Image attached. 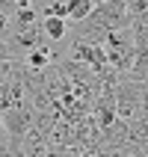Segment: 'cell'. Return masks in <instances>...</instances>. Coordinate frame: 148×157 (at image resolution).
<instances>
[{"mask_svg": "<svg viewBox=\"0 0 148 157\" xmlns=\"http://www.w3.org/2000/svg\"><path fill=\"white\" fill-rule=\"evenodd\" d=\"M3 131H6V136H12V140H24V133L33 128L36 122V110L30 107V101L27 104H18V107H9V110H3Z\"/></svg>", "mask_w": 148, "mask_h": 157, "instance_id": "1", "label": "cell"}, {"mask_svg": "<svg viewBox=\"0 0 148 157\" xmlns=\"http://www.w3.org/2000/svg\"><path fill=\"white\" fill-rule=\"evenodd\" d=\"M95 18L113 33V30H127L131 27V12H127V3L124 0H104L95 6Z\"/></svg>", "mask_w": 148, "mask_h": 157, "instance_id": "2", "label": "cell"}, {"mask_svg": "<svg viewBox=\"0 0 148 157\" xmlns=\"http://www.w3.org/2000/svg\"><path fill=\"white\" fill-rule=\"evenodd\" d=\"M74 33H77V36H74V42H80V44H104L107 36H110V30H107V27L95 18V12H92L86 21H80V24H77Z\"/></svg>", "mask_w": 148, "mask_h": 157, "instance_id": "3", "label": "cell"}, {"mask_svg": "<svg viewBox=\"0 0 148 157\" xmlns=\"http://www.w3.org/2000/svg\"><path fill=\"white\" fill-rule=\"evenodd\" d=\"M42 30H44V39H51V42H62L65 33H68V21H65V18L44 15L42 18Z\"/></svg>", "mask_w": 148, "mask_h": 157, "instance_id": "4", "label": "cell"}, {"mask_svg": "<svg viewBox=\"0 0 148 157\" xmlns=\"http://www.w3.org/2000/svg\"><path fill=\"white\" fill-rule=\"evenodd\" d=\"M65 9H68V21L80 24L95 12V0H65Z\"/></svg>", "mask_w": 148, "mask_h": 157, "instance_id": "5", "label": "cell"}, {"mask_svg": "<svg viewBox=\"0 0 148 157\" xmlns=\"http://www.w3.org/2000/svg\"><path fill=\"white\" fill-rule=\"evenodd\" d=\"M51 62V51H44V48H36V51H30L27 53V68H36V71H42L44 65Z\"/></svg>", "mask_w": 148, "mask_h": 157, "instance_id": "6", "label": "cell"}, {"mask_svg": "<svg viewBox=\"0 0 148 157\" xmlns=\"http://www.w3.org/2000/svg\"><path fill=\"white\" fill-rule=\"evenodd\" d=\"M18 68V62H0V83L12 77V71Z\"/></svg>", "mask_w": 148, "mask_h": 157, "instance_id": "7", "label": "cell"}, {"mask_svg": "<svg viewBox=\"0 0 148 157\" xmlns=\"http://www.w3.org/2000/svg\"><path fill=\"white\" fill-rule=\"evenodd\" d=\"M3 133H6V131H3V116H0V136H3Z\"/></svg>", "mask_w": 148, "mask_h": 157, "instance_id": "8", "label": "cell"}]
</instances>
